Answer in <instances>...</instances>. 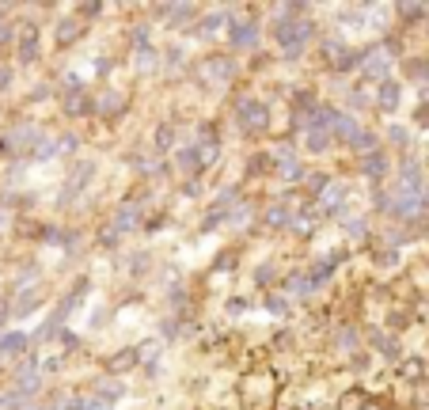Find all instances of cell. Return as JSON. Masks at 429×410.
Listing matches in <instances>:
<instances>
[{
	"mask_svg": "<svg viewBox=\"0 0 429 410\" xmlns=\"http://www.w3.org/2000/svg\"><path fill=\"white\" fill-rule=\"evenodd\" d=\"M240 125L243 130H266V107L258 99H243L240 103Z\"/></svg>",
	"mask_w": 429,
	"mask_h": 410,
	"instance_id": "1",
	"label": "cell"
},
{
	"mask_svg": "<svg viewBox=\"0 0 429 410\" xmlns=\"http://www.w3.org/2000/svg\"><path fill=\"white\" fill-rule=\"evenodd\" d=\"M232 42H236V46H255V42H258L255 23H236V27H232Z\"/></svg>",
	"mask_w": 429,
	"mask_h": 410,
	"instance_id": "2",
	"label": "cell"
},
{
	"mask_svg": "<svg viewBox=\"0 0 429 410\" xmlns=\"http://www.w3.org/2000/svg\"><path fill=\"white\" fill-rule=\"evenodd\" d=\"M327 145H330V130H308V137H304L308 152H327Z\"/></svg>",
	"mask_w": 429,
	"mask_h": 410,
	"instance_id": "3",
	"label": "cell"
},
{
	"mask_svg": "<svg viewBox=\"0 0 429 410\" xmlns=\"http://www.w3.org/2000/svg\"><path fill=\"white\" fill-rule=\"evenodd\" d=\"M80 34H84V23H76V19H65V23H58V42H61V46L76 42Z\"/></svg>",
	"mask_w": 429,
	"mask_h": 410,
	"instance_id": "4",
	"label": "cell"
},
{
	"mask_svg": "<svg viewBox=\"0 0 429 410\" xmlns=\"http://www.w3.org/2000/svg\"><path fill=\"white\" fill-rule=\"evenodd\" d=\"M365 407H369V395L357 391V387H354V391H346V395L339 399V410H365Z\"/></svg>",
	"mask_w": 429,
	"mask_h": 410,
	"instance_id": "5",
	"label": "cell"
},
{
	"mask_svg": "<svg viewBox=\"0 0 429 410\" xmlns=\"http://www.w3.org/2000/svg\"><path fill=\"white\" fill-rule=\"evenodd\" d=\"M403 376L410 380V384L426 380V361H421V357H406V361H403Z\"/></svg>",
	"mask_w": 429,
	"mask_h": 410,
	"instance_id": "6",
	"label": "cell"
},
{
	"mask_svg": "<svg viewBox=\"0 0 429 410\" xmlns=\"http://www.w3.org/2000/svg\"><path fill=\"white\" fill-rule=\"evenodd\" d=\"M133 365H137V350H122V353H114L110 372H125V369H133Z\"/></svg>",
	"mask_w": 429,
	"mask_h": 410,
	"instance_id": "7",
	"label": "cell"
},
{
	"mask_svg": "<svg viewBox=\"0 0 429 410\" xmlns=\"http://www.w3.org/2000/svg\"><path fill=\"white\" fill-rule=\"evenodd\" d=\"M179 167H182L186 175L201 171V160H198V152H194V148H182V152H179Z\"/></svg>",
	"mask_w": 429,
	"mask_h": 410,
	"instance_id": "8",
	"label": "cell"
},
{
	"mask_svg": "<svg viewBox=\"0 0 429 410\" xmlns=\"http://www.w3.org/2000/svg\"><path fill=\"white\" fill-rule=\"evenodd\" d=\"M380 107H384V110L399 107V88H395V84H384V88H380Z\"/></svg>",
	"mask_w": 429,
	"mask_h": 410,
	"instance_id": "9",
	"label": "cell"
},
{
	"mask_svg": "<svg viewBox=\"0 0 429 410\" xmlns=\"http://www.w3.org/2000/svg\"><path fill=\"white\" fill-rule=\"evenodd\" d=\"M388 73V58L384 53H372L369 61H365V76H384Z\"/></svg>",
	"mask_w": 429,
	"mask_h": 410,
	"instance_id": "10",
	"label": "cell"
},
{
	"mask_svg": "<svg viewBox=\"0 0 429 410\" xmlns=\"http://www.w3.org/2000/svg\"><path fill=\"white\" fill-rule=\"evenodd\" d=\"M388 171V160L384 156H376V152H372L369 160H365V175H372V179H380V175Z\"/></svg>",
	"mask_w": 429,
	"mask_h": 410,
	"instance_id": "11",
	"label": "cell"
},
{
	"mask_svg": "<svg viewBox=\"0 0 429 410\" xmlns=\"http://www.w3.org/2000/svg\"><path fill=\"white\" fill-rule=\"evenodd\" d=\"M65 107H69V114H84V110L91 107V99L84 95V91H76V95H69V103H65Z\"/></svg>",
	"mask_w": 429,
	"mask_h": 410,
	"instance_id": "12",
	"label": "cell"
},
{
	"mask_svg": "<svg viewBox=\"0 0 429 410\" xmlns=\"http://www.w3.org/2000/svg\"><path fill=\"white\" fill-rule=\"evenodd\" d=\"M206 73H209V76H232L236 69H232V61L217 58V61H206Z\"/></svg>",
	"mask_w": 429,
	"mask_h": 410,
	"instance_id": "13",
	"label": "cell"
},
{
	"mask_svg": "<svg viewBox=\"0 0 429 410\" xmlns=\"http://www.w3.org/2000/svg\"><path fill=\"white\" fill-rule=\"evenodd\" d=\"M114 224L118 228H133V224H137V209H133V205H122L118 217H114Z\"/></svg>",
	"mask_w": 429,
	"mask_h": 410,
	"instance_id": "14",
	"label": "cell"
},
{
	"mask_svg": "<svg viewBox=\"0 0 429 410\" xmlns=\"http://www.w3.org/2000/svg\"><path fill=\"white\" fill-rule=\"evenodd\" d=\"M285 221H289V209H285V205H270V209H266V224H278L281 228Z\"/></svg>",
	"mask_w": 429,
	"mask_h": 410,
	"instance_id": "15",
	"label": "cell"
},
{
	"mask_svg": "<svg viewBox=\"0 0 429 410\" xmlns=\"http://www.w3.org/2000/svg\"><path fill=\"white\" fill-rule=\"evenodd\" d=\"M327 186H330L327 175H308V190H312V194H323Z\"/></svg>",
	"mask_w": 429,
	"mask_h": 410,
	"instance_id": "16",
	"label": "cell"
},
{
	"mask_svg": "<svg viewBox=\"0 0 429 410\" xmlns=\"http://www.w3.org/2000/svg\"><path fill=\"white\" fill-rule=\"evenodd\" d=\"M99 399H103V402L118 399V384H110V380H103V384H99Z\"/></svg>",
	"mask_w": 429,
	"mask_h": 410,
	"instance_id": "17",
	"label": "cell"
},
{
	"mask_svg": "<svg viewBox=\"0 0 429 410\" xmlns=\"http://www.w3.org/2000/svg\"><path fill=\"white\" fill-rule=\"evenodd\" d=\"M156 145H160V148L171 145V130H167V125H160V130H156Z\"/></svg>",
	"mask_w": 429,
	"mask_h": 410,
	"instance_id": "18",
	"label": "cell"
},
{
	"mask_svg": "<svg viewBox=\"0 0 429 410\" xmlns=\"http://www.w3.org/2000/svg\"><path fill=\"white\" fill-rule=\"evenodd\" d=\"M4 350H23V335H8L4 338Z\"/></svg>",
	"mask_w": 429,
	"mask_h": 410,
	"instance_id": "19",
	"label": "cell"
},
{
	"mask_svg": "<svg viewBox=\"0 0 429 410\" xmlns=\"http://www.w3.org/2000/svg\"><path fill=\"white\" fill-rule=\"evenodd\" d=\"M266 308H270V312H285V296H270V304H266Z\"/></svg>",
	"mask_w": 429,
	"mask_h": 410,
	"instance_id": "20",
	"label": "cell"
}]
</instances>
